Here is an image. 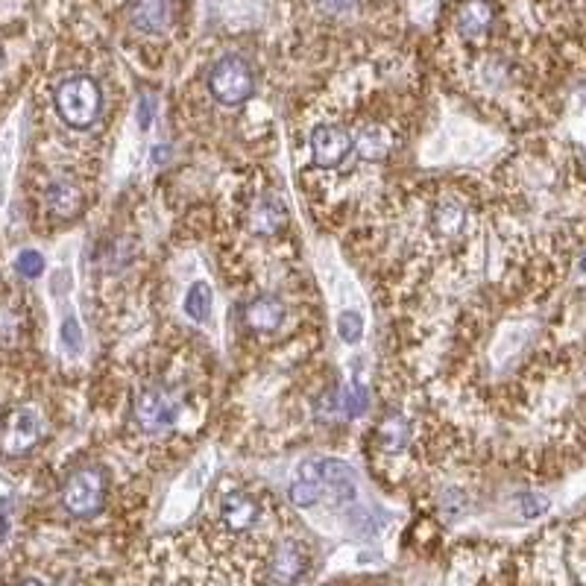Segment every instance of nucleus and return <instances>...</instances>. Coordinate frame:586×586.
Instances as JSON below:
<instances>
[{
    "instance_id": "nucleus-21",
    "label": "nucleus",
    "mask_w": 586,
    "mask_h": 586,
    "mask_svg": "<svg viewBox=\"0 0 586 586\" xmlns=\"http://www.w3.org/2000/svg\"><path fill=\"white\" fill-rule=\"evenodd\" d=\"M337 335L343 337V343H358L364 335V320L358 311H343L337 317Z\"/></svg>"
},
{
    "instance_id": "nucleus-30",
    "label": "nucleus",
    "mask_w": 586,
    "mask_h": 586,
    "mask_svg": "<svg viewBox=\"0 0 586 586\" xmlns=\"http://www.w3.org/2000/svg\"><path fill=\"white\" fill-rule=\"evenodd\" d=\"M578 267H581V273H586V247L581 250V258H578Z\"/></svg>"
},
{
    "instance_id": "nucleus-5",
    "label": "nucleus",
    "mask_w": 586,
    "mask_h": 586,
    "mask_svg": "<svg viewBox=\"0 0 586 586\" xmlns=\"http://www.w3.org/2000/svg\"><path fill=\"white\" fill-rule=\"evenodd\" d=\"M311 569V548L302 537H279L267 554V586H299Z\"/></svg>"
},
{
    "instance_id": "nucleus-20",
    "label": "nucleus",
    "mask_w": 586,
    "mask_h": 586,
    "mask_svg": "<svg viewBox=\"0 0 586 586\" xmlns=\"http://www.w3.org/2000/svg\"><path fill=\"white\" fill-rule=\"evenodd\" d=\"M211 302H214V296H211L209 285H206V282H194L188 296H185V314H188L191 320L203 323V320H209L211 317Z\"/></svg>"
},
{
    "instance_id": "nucleus-28",
    "label": "nucleus",
    "mask_w": 586,
    "mask_h": 586,
    "mask_svg": "<svg viewBox=\"0 0 586 586\" xmlns=\"http://www.w3.org/2000/svg\"><path fill=\"white\" fill-rule=\"evenodd\" d=\"M6 534H9V519H6V516L0 513V543L6 540Z\"/></svg>"
},
{
    "instance_id": "nucleus-26",
    "label": "nucleus",
    "mask_w": 586,
    "mask_h": 586,
    "mask_svg": "<svg viewBox=\"0 0 586 586\" xmlns=\"http://www.w3.org/2000/svg\"><path fill=\"white\" fill-rule=\"evenodd\" d=\"M323 12H332V15H343V12H349V9H355L361 0H314Z\"/></svg>"
},
{
    "instance_id": "nucleus-23",
    "label": "nucleus",
    "mask_w": 586,
    "mask_h": 586,
    "mask_svg": "<svg viewBox=\"0 0 586 586\" xmlns=\"http://www.w3.org/2000/svg\"><path fill=\"white\" fill-rule=\"evenodd\" d=\"M15 270H18L24 279H39V276L44 273V255L39 250L18 252V258H15Z\"/></svg>"
},
{
    "instance_id": "nucleus-14",
    "label": "nucleus",
    "mask_w": 586,
    "mask_h": 586,
    "mask_svg": "<svg viewBox=\"0 0 586 586\" xmlns=\"http://www.w3.org/2000/svg\"><path fill=\"white\" fill-rule=\"evenodd\" d=\"M244 320L252 332H276L285 320V302L279 296H258L247 305Z\"/></svg>"
},
{
    "instance_id": "nucleus-4",
    "label": "nucleus",
    "mask_w": 586,
    "mask_h": 586,
    "mask_svg": "<svg viewBox=\"0 0 586 586\" xmlns=\"http://www.w3.org/2000/svg\"><path fill=\"white\" fill-rule=\"evenodd\" d=\"M56 100V112L59 118L74 129H85L100 118V109H103V94H100V85L94 83L91 77H68L65 83L56 88L53 94Z\"/></svg>"
},
{
    "instance_id": "nucleus-9",
    "label": "nucleus",
    "mask_w": 586,
    "mask_h": 586,
    "mask_svg": "<svg viewBox=\"0 0 586 586\" xmlns=\"http://www.w3.org/2000/svg\"><path fill=\"white\" fill-rule=\"evenodd\" d=\"M431 226L446 244H458L472 229V203L461 194H446L431 209Z\"/></svg>"
},
{
    "instance_id": "nucleus-12",
    "label": "nucleus",
    "mask_w": 586,
    "mask_h": 586,
    "mask_svg": "<svg viewBox=\"0 0 586 586\" xmlns=\"http://www.w3.org/2000/svg\"><path fill=\"white\" fill-rule=\"evenodd\" d=\"M352 147V132L343 126L323 124L311 132V156L320 168H337L352 153Z\"/></svg>"
},
{
    "instance_id": "nucleus-22",
    "label": "nucleus",
    "mask_w": 586,
    "mask_h": 586,
    "mask_svg": "<svg viewBox=\"0 0 586 586\" xmlns=\"http://www.w3.org/2000/svg\"><path fill=\"white\" fill-rule=\"evenodd\" d=\"M367 405H370V393H367V387H364V384H355L352 390H346V393L340 396V408H343L349 417L364 414V411H367Z\"/></svg>"
},
{
    "instance_id": "nucleus-6",
    "label": "nucleus",
    "mask_w": 586,
    "mask_h": 586,
    "mask_svg": "<svg viewBox=\"0 0 586 586\" xmlns=\"http://www.w3.org/2000/svg\"><path fill=\"white\" fill-rule=\"evenodd\" d=\"M209 91L220 106H241L255 91L252 68L241 56H223L209 71Z\"/></svg>"
},
{
    "instance_id": "nucleus-10",
    "label": "nucleus",
    "mask_w": 586,
    "mask_h": 586,
    "mask_svg": "<svg viewBox=\"0 0 586 586\" xmlns=\"http://www.w3.org/2000/svg\"><path fill=\"white\" fill-rule=\"evenodd\" d=\"M42 437V422L36 417V411L30 408H15L6 422H3V434H0V446L9 458H21L27 455Z\"/></svg>"
},
{
    "instance_id": "nucleus-29",
    "label": "nucleus",
    "mask_w": 586,
    "mask_h": 586,
    "mask_svg": "<svg viewBox=\"0 0 586 586\" xmlns=\"http://www.w3.org/2000/svg\"><path fill=\"white\" fill-rule=\"evenodd\" d=\"M18 586H47L44 581H39V578H24Z\"/></svg>"
},
{
    "instance_id": "nucleus-18",
    "label": "nucleus",
    "mask_w": 586,
    "mask_h": 586,
    "mask_svg": "<svg viewBox=\"0 0 586 586\" xmlns=\"http://www.w3.org/2000/svg\"><path fill=\"white\" fill-rule=\"evenodd\" d=\"M323 496V484H320V466L317 461L302 463L299 469V481H293L291 502L296 507H314Z\"/></svg>"
},
{
    "instance_id": "nucleus-13",
    "label": "nucleus",
    "mask_w": 586,
    "mask_h": 586,
    "mask_svg": "<svg viewBox=\"0 0 586 586\" xmlns=\"http://www.w3.org/2000/svg\"><path fill=\"white\" fill-rule=\"evenodd\" d=\"M352 141H355L352 150H358V156L361 159H370V162L387 159L393 153V147H396V135L390 132V126L384 124L361 126L358 138L352 135Z\"/></svg>"
},
{
    "instance_id": "nucleus-7",
    "label": "nucleus",
    "mask_w": 586,
    "mask_h": 586,
    "mask_svg": "<svg viewBox=\"0 0 586 586\" xmlns=\"http://www.w3.org/2000/svg\"><path fill=\"white\" fill-rule=\"evenodd\" d=\"M264 522V504L258 496H252L247 490L235 487L226 490L217 502V525L223 534L232 537H250L252 531H258Z\"/></svg>"
},
{
    "instance_id": "nucleus-11",
    "label": "nucleus",
    "mask_w": 586,
    "mask_h": 586,
    "mask_svg": "<svg viewBox=\"0 0 586 586\" xmlns=\"http://www.w3.org/2000/svg\"><path fill=\"white\" fill-rule=\"evenodd\" d=\"M179 9H182V0H132L129 21L135 30L147 36H159V33H168L176 24Z\"/></svg>"
},
{
    "instance_id": "nucleus-15",
    "label": "nucleus",
    "mask_w": 586,
    "mask_h": 586,
    "mask_svg": "<svg viewBox=\"0 0 586 586\" xmlns=\"http://www.w3.org/2000/svg\"><path fill=\"white\" fill-rule=\"evenodd\" d=\"M250 226L255 235H279L288 226V209L279 197L267 194L261 197L250 214Z\"/></svg>"
},
{
    "instance_id": "nucleus-1",
    "label": "nucleus",
    "mask_w": 586,
    "mask_h": 586,
    "mask_svg": "<svg viewBox=\"0 0 586 586\" xmlns=\"http://www.w3.org/2000/svg\"><path fill=\"white\" fill-rule=\"evenodd\" d=\"M510 211L528 247L569 258L586 241V170L557 144L522 153L510 168Z\"/></svg>"
},
{
    "instance_id": "nucleus-17",
    "label": "nucleus",
    "mask_w": 586,
    "mask_h": 586,
    "mask_svg": "<svg viewBox=\"0 0 586 586\" xmlns=\"http://www.w3.org/2000/svg\"><path fill=\"white\" fill-rule=\"evenodd\" d=\"M47 209H50L53 217H59V220H71V217H77L80 209H83V191L74 182L59 179V182H53L47 188Z\"/></svg>"
},
{
    "instance_id": "nucleus-2",
    "label": "nucleus",
    "mask_w": 586,
    "mask_h": 586,
    "mask_svg": "<svg viewBox=\"0 0 586 586\" xmlns=\"http://www.w3.org/2000/svg\"><path fill=\"white\" fill-rule=\"evenodd\" d=\"M106 493H109V478L103 466H80L74 469L65 484H62V507L74 519H94L106 507Z\"/></svg>"
},
{
    "instance_id": "nucleus-25",
    "label": "nucleus",
    "mask_w": 586,
    "mask_h": 586,
    "mask_svg": "<svg viewBox=\"0 0 586 586\" xmlns=\"http://www.w3.org/2000/svg\"><path fill=\"white\" fill-rule=\"evenodd\" d=\"M153 115H156V100H153L150 94H144V97L138 100V126H141V129H150Z\"/></svg>"
},
{
    "instance_id": "nucleus-27",
    "label": "nucleus",
    "mask_w": 586,
    "mask_h": 586,
    "mask_svg": "<svg viewBox=\"0 0 586 586\" xmlns=\"http://www.w3.org/2000/svg\"><path fill=\"white\" fill-rule=\"evenodd\" d=\"M522 504H525V516H540L545 510V499H540V496H525L522 499Z\"/></svg>"
},
{
    "instance_id": "nucleus-8",
    "label": "nucleus",
    "mask_w": 586,
    "mask_h": 586,
    "mask_svg": "<svg viewBox=\"0 0 586 586\" xmlns=\"http://www.w3.org/2000/svg\"><path fill=\"white\" fill-rule=\"evenodd\" d=\"M499 18H502V6L496 0H463L455 15V30L463 42L481 44L493 36Z\"/></svg>"
},
{
    "instance_id": "nucleus-19",
    "label": "nucleus",
    "mask_w": 586,
    "mask_h": 586,
    "mask_svg": "<svg viewBox=\"0 0 586 586\" xmlns=\"http://www.w3.org/2000/svg\"><path fill=\"white\" fill-rule=\"evenodd\" d=\"M408 437H411V428H408V419L399 417V414H387L378 425V443L387 455H399L405 446H408Z\"/></svg>"
},
{
    "instance_id": "nucleus-24",
    "label": "nucleus",
    "mask_w": 586,
    "mask_h": 586,
    "mask_svg": "<svg viewBox=\"0 0 586 586\" xmlns=\"http://www.w3.org/2000/svg\"><path fill=\"white\" fill-rule=\"evenodd\" d=\"M62 343H65V349L71 352V355H77L80 352V346H83V332H80V323L74 320V317H68L65 323H62Z\"/></svg>"
},
{
    "instance_id": "nucleus-16",
    "label": "nucleus",
    "mask_w": 586,
    "mask_h": 586,
    "mask_svg": "<svg viewBox=\"0 0 586 586\" xmlns=\"http://www.w3.org/2000/svg\"><path fill=\"white\" fill-rule=\"evenodd\" d=\"M320 466V484L323 490H332L335 502H352L358 487H355V472L343 461H317Z\"/></svg>"
},
{
    "instance_id": "nucleus-3",
    "label": "nucleus",
    "mask_w": 586,
    "mask_h": 586,
    "mask_svg": "<svg viewBox=\"0 0 586 586\" xmlns=\"http://www.w3.org/2000/svg\"><path fill=\"white\" fill-rule=\"evenodd\" d=\"M132 414L144 434H150V437L165 434L179 422L182 396L168 384H147L138 390V396L132 402Z\"/></svg>"
}]
</instances>
